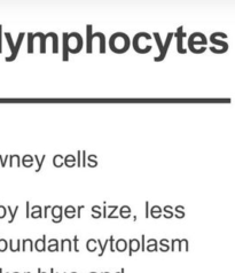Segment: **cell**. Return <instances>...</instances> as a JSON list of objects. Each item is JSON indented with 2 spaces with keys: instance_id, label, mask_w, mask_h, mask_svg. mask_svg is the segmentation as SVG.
Segmentation results:
<instances>
[{
  "instance_id": "681fc988",
  "label": "cell",
  "mask_w": 235,
  "mask_h": 273,
  "mask_svg": "<svg viewBox=\"0 0 235 273\" xmlns=\"http://www.w3.org/2000/svg\"><path fill=\"white\" fill-rule=\"evenodd\" d=\"M25 273H31V272H25Z\"/></svg>"
},
{
  "instance_id": "277c9868",
  "label": "cell",
  "mask_w": 235,
  "mask_h": 273,
  "mask_svg": "<svg viewBox=\"0 0 235 273\" xmlns=\"http://www.w3.org/2000/svg\"><path fill=\"white\" fill-rule=\"evenodd\" d=\"M173 38V32H168V36H166V40L165 43L163 44V48H162V51L160 52V55L156 57H154V60L156 61V62H161L165 59L166 57V53H168V49L170 47V44H171V40Z\"/></svg>"
},
{
  "instance_id": "d6986e66",
  "label": "cell",
  "mask_w": 235,
  "mask_h": 273,
  "mask_svg": "<svg viewBox=\"0 0 235 273\" xmlns=\"http://www.w3.org/2000/svg\"><path fill=\"white\" fill-rule=\"evenodd\" d=\"M148 252H157L158 248H157V241L155 239H150L148 241V246L146 248Z\"/></svg>"
},
{
  "instance_id": "ba28073f",
  "label": "cell",
  "mask_w": 235,
  "mask_h": 273,
  "mask_svg": "<svg viewBox=\"0 0 235 273\" xmlns=\"http://www.w3.org/2000/svg\"><path fill=\"white\" fill-rule=\"evenodd\" d=\"M62 43H63V51H62V59L63 61L69 60V46H68V33L63 32L62 35Z\"/></svg>"
},
{
  "instance_id": "8992f818",
  "label": "cell",
  "mask_w": 235,
  "mask_h": 273,
  "mask_svg": "<svg viewBox=\"0 0 235 273\" xmlns=\"http://www.w3.org/2000/svg\"><path fill=\"white\" fill-rule=\"evenodd\" d=\"M95 38L94 35L92 33V25L87 24L86 25V52L87 54L92 53V47H93V39Z\"/></svg>"
},
{
  "instance_id": "5bb4252c",
  "label": "cell",
  "mask_w": 235,
  "mask_h": 273,
  "mask_svg": "<svg viewBox=\"0 0 235 273\" xmlns=\"http://www.w3.org/2000/svg\"><path fill=\"white\" fill-rule=\"evenodd\" d=\"M33 33L32 32H29L28 33V53L29 54H32L35 48H33Z\"/></svg>"
},
{
  "instance_id": "44dd1931",
  "label": "cell",
  "mask_w": 235,
  "mask_h": 273,
  "mask_svg": "<svg viewBox=\"0 0 235 273\" xmlns=\"http://www.w3.org/2000/svg\"><path fill=\"white\" fill-rule=\"evenodd\" d=\"M52 39H53V53H57L59 52V37H57V35L55 32H53Z\"/></svg>"
},
{
  "instance_id": "f1b7e54d",
  "label": "cell",
  "mask_w": 235,
  "mask_h": 273,
  "mask_svg": "<svg viewBox=\"0 0 235 273\" xmlns=\"http://www.w3.org/2000/svg\"><path fill=\"white\" fill-rule=\"evenodd\" d=\"M18 208H20V207H18V205H17V207L15 208V211H13V210H12V208H10V207H8L9 213H10V215H12V217H10V219H9V223H13V221H14V219H15V215H16V213H17Z\"/></svg>"
},
{
  "instance_id": "c3c4849f",
  "label": "cell",
  "mask_w": 235,
  "mask_h": 273,
  "mask_svg": "<svg viewBox=\"0 0 235 273\" xmlns=\"http://www.w3.org/2000/svg\"><path fill=\"white\" fill-rule=\"evenodd\" d=\"M102 273H109V272H102Z\"/></svg>"
},
{
  "instance_id": "6da1fadb",
  "label": "cell",
  "mask_w": 235,
  "mask_h": 273,
  "mask_svg": "<svg viewBox=\"0 0 235 273\" xmlns=\"http://www.w3.org/2000/svg\"><path fill=\"white\" fill-rule=\"evenodd\" d=\"M109 46L114 53L123 54L127 52L130 48V38L124 32H116L110 37Z\"/></svg>"
},
{
  "instance_id": "83f0119b",
  "label": "cell",
  "mask_w": 235,
  "mask_h": 273,
  "mask_svg": "<svg viewBox=\"0 0 235 273\" xmlns=\"http://www.w3.org/2000/svg\"><path fill=\"white\" fill-rule=\"evenodd\" d=\"M172 210H173V208H172L171 205H166V207H164V213H165L164 217H165V218H171V217H173Z\"/></svg>"
},
{
  "instance_id": "e575fe53",
  "label": "cell",
  "mask_w": 235,
  "mask_h": 273,
  "mask_svg": "<svg viewBox=\"0 0 235 273\" xmlns=\"http://www.w3.org/2000/svg\"><path fill=\"white\" fill-rule=\"evenodd\" d=\"M7 248V242H6V240H1L0 241V252H2Z\"/></svg>"
},
{
  "instance_id": "7bdbcfd3",
  "label": "cell",
  "mask_w": 235,
  "mask_h": 273,
  "mask_svg": "<svg viewBox=\"0 0 235 273\" xmlns=\"http://www.w3.org/2000/svg\"><path fill=\"white\" fill-rule=\"evenodd\" d=\"M103 217L107 218V204H106V202L103 203Z\"/></svg>"
},
{
  "instance_id": "d6a6232c",
  "label": "cell",
  "mask_w": 235,
  "mask_h": 273,
  "mask_svg": "<svg viewBox=\"0 0 235 273\" xmlns=\"http://www.w3.org/2000/svg\"><path fill=\"white\" fill-rule=\"evenodd\" d=\"M74 249L76 252H79V249H78V236L77 235H75L74 236Z\"/></svg>"
},
{
  "instance_id": "e0dca14e",
  "label": "cell",
  "mask_w": 235,
  "mask_h": 273,
  "mask_svg": "<svg viewBox=\"0 0 235 273\" xmlns=\"http://www.w3.org/2000/svg\"><path fill=\"white\" fill-rule=\"evenodd\" d=\"M33 164V157L31 155H25L22 158V165H24L26 168H30L31 165Z\"/></svg>"
},
{
  "instance_id": "52a82bcc",
  "label": "cell",
  "mask_w": 235,
  "mask_h": 273,
  "mask_svg": "<svg viewBox=\"0 0 235 273\" xmlns=\"http://www.w3.org/2000/svg\"><path fill=\"white\" fill-rule=\"evenodd\" d=\"M37 37L40 38V53L45 54L46 53V39L48 37H51V32H48L47 35H44L43 32H36V33H33V39H36Z\"/></svg>"
},
{
  "instance_id": "d4e9b609",
  "label": "cell",
  "mask_w": 235,
  "mask_h": 273,
  "mask_svg": "<svg viewBox=\"0 0 235 273\" xmlns=\"http://www.w3.org/2000/svg\"><path fill=\"white\" fill-rule=\"evenodd\" d=\"M92 213H93V215H92L93 218H100L101 217V210L99 205H93L92 207Z\"/></svg>"
},
{
  "instance_id": "7a4b0ae2",
  "label": "cell",
  "mask_w": 235,
  "mask_h": 273,
  "mask_svg": "<svg viewBox=\"0 0 235 273\" xmlns=\"http://www.w3.org/2000/svg\"><path fill=\"white\" fill-rule=\"evenodd\" d=\"M83 38L78 32H71L68 33V46H69V53L78 54L83 49Z\"/></svg>"
},
{
  "instance_id": "d590c367",
  "label": "cell",
  "mask_w": 235,
  "mask_h": 273,
  "mask_svg": "<svg viewBox=\"0 0 235 273\" xmlns=\"http://www.w3.org/2000/svg\"><path fill=\"white\" fill-rule=\"evenodd\" d=\"M80 157H82V150H78V152H77V162H76V165H77V166H82V165H80Z\"/></svg>"
},
{
  "instance_id": "816d5d0a",
  "label": "cell",
  "mask_w": 235,
  "mask_h": 273,
  "mask_svg": "<svg viewBox=\"0 0 235 273\" xmlns=\"http://www.w3.org/2000/svg\"><path fill=\"white\" fill-rule=\"evenodd\" d=\"M14 273H18V272H14Z\"/></svg>"
},
{
  "instance_id": "b9f144b4",
  "label": "cell",
  "mask_w": 235,
  "mask_h": 273,
  "mask_svg": "<svg viewBox=\"0 0 235 273\" xmlns=\"http://www.w3.org/2000/svg\"><path fill=\"white\" fill-rule=\"evenodd\" d=\"M48 209H52V207H51V205H46V207H45V210H44V217H45V218L47 217V211H48Z\"/></svg>"
},
{
  "instance_id": "7c38bea8",
  "label": "cell",
  "mask_w": 235,
  "mask_h": 273,
  "mask_svg": "<svg viewBox=\"0 0 235 273\" xmlns=\"http://www.w3.org/2000/svg\"><path fill=\"white\" fill-rule=\"evenodd\" d=\"M116 249H117L118 252H125L127 249V242L125 239H118L117 241H116Z\"/></svg>"
},
{
  "instance_id": "4316f807",
  "label": "cell",
  "mask_w": 235,
  "mask_h": 273,
  "mask_svg": "<svg viewBox=\"0 0 235 273\" xmlns=\"http://www.w3.org/2000/svg\"><path fill=\"white\" fill-rule=\"evenodd\" d=\"M152 35H154V38H155V40H156L157 46H158V49H160V52H161L162 48H163V43H162V40H161V36H160V33H158V32H154Z\"/></svg>"
},
{
  "instance_id": "2e32d148",
  "label": "cell",
  "mask_w": 235,
  "mask_h": 273,
  "mask_svg": "<svg viewBox=\"0 0 235 273\" xmlns=\"http://www.w3.org/2000/svg\"><path fill=\"white\" fill-rule=\"evenodd\" d=\"M46 249L49 250L51 252H57V250H59V242H57L56 239H51V240H49V244L46 247Z\"/></svg>"
},
{
  "instance_id": "1f68e13d",
  "label": "cell",
  "mask_w": 235,
  "mask_h": 273,
  "mask_svg": "<svg viewBox=\"0 0 235 273\" xmlns=\"http://www.w3.org/2000/svg\"><path fill=\"white\" fill-rule=\"evenodd\" d=\"M108 240H109L108 243H110V252H115V246H114V241H115V238H114V235H110V236L108 238Z\"/></svg>"
},
{
  "instance_id": "836d02e7",
  "label": "cell",
  "mask_w": 235,
  "mask_h": 273,
  "mask_svg": "<svg viewBox=\"0 0 235 273\" xmlns=\"http://www.w3.org/2000/svg\"><path fill=\"white\" fill-rule=\"evenodd\" d=\"M144 241H146V236H144V234L141 235V246H140V249L144 252L146 250V246H144Z\"/></svg>"
},
{
  "instance_id": "cb8c5ba5",
  "label": "cell",
  "mask_w": 235,
  "mask_h": 273,
  "mask_svg": "<svg viewBox=\"0 0 235 273\" xmlns=\"http://www.w3.org/2000/svg\"><path fill=\"white\" fill-rule=\"evenodd\" d=\"M33 158H35L36 162H37V164H38V168L36 169V172H39L40 170H41V166H43L44 161H45V158H46V155H43V157H41V160H39V157H38V155H33Z\"/></svg>"
},
{
  "instance_id": "ac0fdd59",
  "label": "cell",
  "mask_w": 235,
  "mask_h": 273,
  "mask_svg": "<svg viewBox=\"0 0 235 273\" xmlns=\"http://www.w3.org/2000/svg\"><path fill=\"white\" fill-rule=\"evenodd\" d=\"M119 213H121V217L124 218V219H126L130 217V213H131V208L129 205H123L121 210H119Z\"/></svg>"
},
{
  "instance_id": "8fae6325",
  "label": "cell",
  "mask_w": 235,
  "mask_h": 273,
  "mask_svg": "<svg viewBox=\"0 0 235 273\" xmlns=\"http://www.w3.org/2000/svg\"><path fill=\"white\" fill-rule=\"evenodd\" d=\"M127 247L130 248V252H129V255L132 256V255H133V252H137L140 249V243H139V241H138L137 239H131Z\"/></svg>"
},
{
  "instance_id": "ab89813d",
  "label": "cell",
  "mask_w": 235,
  "mask_h": 273,
  "mask_svg": "<svg viewBox=\"0 0 235 273\" xmlns=\"http://www.w3.org/2000/svg\"><path fill=\"white\" fill-rule=\"evenodd\" d=\"M82 156H83V164H82V166H86V153L84 152H82Z\"/></svg>"
},
{
  "instance_id": "3957f363",
  "label": "cell",
  "mask_w": 235,
  "mask_h": 273,
  "mask_svg": "<svg viewBox=\"0 0 235 273\" xmlns=\"http://www.w3.org/2000/svg\"><path fill=\"white\" fill-rule=\"evenodd\" d=\"M183 30V26L180 25V26H178L177 32L173 33V36L177 37V51H178L179 54H186V53H187V49L183 48V37L186 36V33H185Z\"/></svg>"
},
{
  "instance_id": "8d00e7d4",
  "label": "cell",
  "mask_w": 235,
  "mask_h": 273,
  "mask_svg": "<svg viewBox=\"0 0 235 273\" xmlns=\"http://www.w3.org/2000/svg\"><path fill=\"white\" fill-rule=\"evenodd\" d=\"M144 207H146V213H144V217H146V218H148V217H149V202H148V201H146V202H144Z\"/></svg>"
},
{
  "instance_id": "ffe728a7",
  "label": "cell",
  "mask_w": 235,
  "mask_h": 273,
  "mask_svg": "<svg viewBox=\"0 0 235 273\" xmlns=\"http://www.w3.org/2000/svg\"><path fill=\"white\" fill-rule=\"evenodd\" d=\"M63 160H64L63 163H64L67 166H69V168H71V166H74V165L76 164V160H75V157L72 155H67Z\"/></svg>"
},
{
  "instance_id": "9c48e42d",
  "label": "cell",
  "mask_w": 235,
  "mask_h": 273,
  "mask_svg": "<svg viewBox=\"0 0 235 273\" xmlns=\"http://www.w3.org/2000/svg\"><path fill=\"white\" fill-rule=\"evenodd\" d=\"M210 40H211V43L214 44V45L222 46V53L227 52V49H228V44L225 43V41H222V40H219L217 37V32H214L212 35L210 36Z\"/></svg>"
},
{
  "instance_id": "4dcf8cb0",
  "label": "cell",
  "mask_w": 235,
  "mask_h": 273,
  "mask_svg": "<svg viewBox=\"0 0 235 273\" xmlns=\"http://www.w3.org/2000/svg\"><path fill=\"white\" fill-rule=\"evenodd\" d=\"M161 242H163V244L161 243V250H163V252H166V250H169V246H168V240L166 239H163V240H161Z\"/></svg>"
},
{
  "instance_id": "bcb514c9",
  "label": "cell",
  "mask_w": 235,
  "mask_h": 273,
  "mask_svg": "<svg viewBox=\"0 0 235 273\" xmlns=\"http://www.w3.org/2000/svg\"><path fill=\"white\" fill-rule=\"evenodd\" d=\"M49 273H55V271H54V269H53V267H51V270H49Z\"/></svg>"
},
{
  "instance_id": "f5cc1de1",
  "label": "cell",
  "mask_w": 235,
  "mask_h": 273,
  "mask_svg": "<svg viewBox=\"0 0 235 273\" xmlns=\"http://www.w3.org/2000/svg\"><path fill=\"white\" fill-rule=\"evenodd\" d=\"M64 273H65V272H64Z\"/></svg>"
},
{
  "instance_id": "7402d4cb",
  "label": "cell",
  "mask_w": 235,
  "mask_h": 273,
  "mask_svg": "<svg viewBox=\"0 0 235 273\" xmlns=\"http://www.w3.org/2000/svg\"><path fill=\"white\" fill-rule=\"evenodd\" d=\"M53 164L56 168H60L63 165V156L62 155H55L53 158Z\"/></svg>"
},
{
  "instance_id": "f6af8a7d",
  "label": "cell",
  "mask_w": 235,
  "mask_h": 273,
  "mask_svg": "<svg viewBox=\"0 0 235 273\" xmlns=\"http://www.w3.org/2000/svg\"><path fill=\"white\" fill-rule=\"evenodd\" d=\"M116 273H125V269H122L119 272H116Z\"/></svg>"
},
{
  "instance_id": "603a6c76",
  "label": "cell",
  "mask_w": 235,
  "mask_h": 273,
  "mask_svg": "<svg viewBox=\"0 0 235 273\" xmlns=\"http://www.w3.org/2000/svg\"><path fill=\"white\" fill-rule=\"evenodd\" d=\"M96 240H94V239H91V240H88L86 242V249L88 250V252H94L96 249Z\"/></svg>"
},
{
  "instance_id": "60d3db41",
  "label": "cell",
  "mask_w": 235,
  "mask_h": 273,
  "mask_svg": "<svg viewBox=\"0 0 235 273\" xmlns=\"http://www.w3.org/2000/svg\"><path fill=\"white\" fill-rule=\"evenodd\" d=\"M174 209H175V211H177V213H183V209H185V208H183V205H178V207H175Z\"/></svg>"
},
{
  "instance_id": "4fadbf2b",
  "label": "cell",
  "mask_w": 235,
  "mask_h": 273,
  "mask_svg": "<svg viewBox=\"0 0 235 273\" xmlns=\"http://www.w3.org/2000/svg\"><path fill=\"white\" fill-rule=\"evenodd\" d=\"M32 213H30V217H32V218H41L43 217V213H41V207L40 205H33L32 207Z\"/></svg>"
},
{
  "instance_id": "f907efd6",
  "label": "cell",
  "mask_w": 235,
  "mask_h": 273,
  "mask_svg": "<svg viewBox=\"0 0 235 273\" xmlns=\"http://www.w3.org/2000/svg\"><path fill=\"white\" fill-rule=\"evenodd\" d=\"M91 273H96V272H91Z\"/></svg>"
},
{
  "instance_id": "7dc6e473",
  "label": "cell",
  "mask_w": 235,
  "mask_h": 273,
  "mask_svg": "<svg viewBox=\"0 0 235 273\" xmlns=\"http://www.w3.org/2000/svg\"><path fill=\"white\" fill-rule=\"evenodd\" d=\"M38 273H46V272H41V269H38Z\"/></svg>"
},
{
  "instance_id": "9a60e30c",
  "label": "cell",
  "mask_w": 235,
  "mask_h": 273,
  "mask_svg": "<svg viewBox=\"0 0 235 273\" xmlns=\"http://www.w3.org/2000/svg\"><path fill=\"white\" fill-rule=\"evenodd\" d=\"M63 211H64V215L68 219H72L75 217V213H76V208L72 205H68Z\"/></svg>"
},
{
  "instance_id": "484cf974",
  "label": "cell",
  "mask_w": 235,
  "mask_h": 273,
  "mask_svg": "<svg viewBox=\"0 0 235 273\" xmlns=\"http://www.w3.org/2000/svg\"><path fill=\"white\" fill-rule=\"evenodd\" d=\"M108 239H106V241H105V243H103V244H102V242H101V240L100 239H98V241H96V243H98V244H99V246H100V248H101V252H100V254H99V257H101V256L103 255V252H105V250H106V247H107V244H108Z\"/></svg>"
},
{
  "instance_id": "f35d334b",
  "label": "cell",
  "mask_w": 235,
  "mask_h": 273,
  "mask_svg": "<svg viewBox=\"0 0 235 273\" xmlns=\"http://www.w3.org/2000/svg\"><path fill=\"white\" fill-rule=\"evenodd\" d=\"M85 208V205H78L77 207V217H78V219H80V211H82V209Z\"/></svg>"
},
{
  "instance_id": "74e56055",
  "label": "cell",
  "mask_w": 235,
  "mask_h": 273,
  "mask_svg": "<svg viewBox=\"0 0 235 273\" xmlns=\"http://www.w3.org/2000/svg\"><path fill=\"white\" fill-rule=\"evenodd\" d=\"M25 205H26V218H29L30 217V202L29 201H26L25 202Z\"/></svg>"
},
{
  "instance_id": "5b68a950",
  "label": "cell",
  "mask_w": 235,
  "mask_h": 273,
  "mask_svg": "<svg viewBox=\"0 0 235 273\" xmlns=\"http://www.w3.org/2000/svg\"><path fill=\"white\" fill-rule=\"evenodd\" d=\"M24 36H25V33H24V32H20L18 38H17V40H16V45L14 46L13 53H12V55H10V57H6V61H13V60H15V59H16L18 52H20L21 45H22V43H23V38H24Z\"/></svg>"
},
{
  "instance_id": "f546056e",
  "label": "cell",
  "mask_w": 235,
  "mask_h": 273,
  "mask_svg": "<svg viewBox=\"0 0 235 273\" xmlns=\"http://www.w3.org/2000/svg\"><path fill=\"white\" fill-rule=\"evenodd\" d=\"M162 213V208L161 207H158V205H152V208L150 209V215H152V217H154V213ZM149 215V216H150Z\"/></svg>"
},
{
  "instance_id": "30bf717a",
  "label": "cell",
  "mask_w": 235,
  "mask_h": 273,
  "mask_svg": "<svg viewBox=\"0 0 235 273\" xmlns=\"http://www.w3.org/2000/svg\"><path fill=\"white\" fill-rule=\"evenodd\" d=\"M46 234H43V238L38 239L35 243V248L38 252H45L46 250Z\"/></svg>"
},
{
  "instance_id": "ee69618b",
  "label": "cell",
  "mask_w": 235,
  "mask_h": 273,
  "mask_svg": "<svg viewBox=\"0 0 235 273\" xmlns=\"http://www.w3.org/2000/svg\"><path fill=\"white\" fill-rule=\"evenodd\" d=\"M0 32H1V25H0ZM0 52H1V36H0Z\"/></svg>"
}]
</instances>
